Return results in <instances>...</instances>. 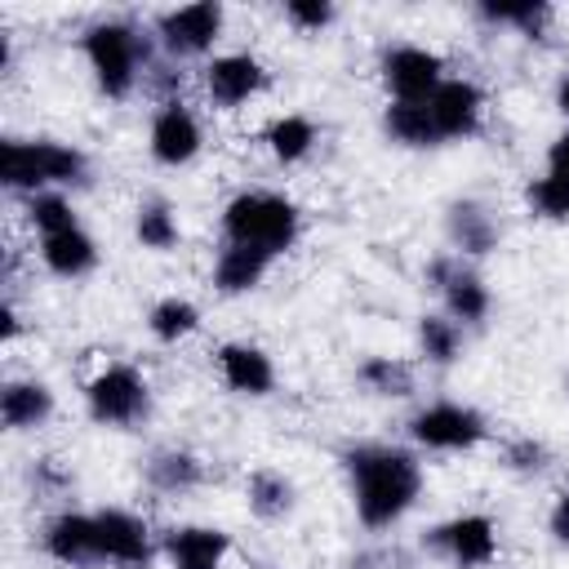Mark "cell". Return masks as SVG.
I'll return each instance as SVG.
<instances>
[{
	"mask_svg": "<svg viewBox=\"0 0 569 569\" xmlns=\"http://www.w3.org/2000/svg\"><path fill=\"white\" fill-rule=\"evenodd\" d=\"M342 471L365 529L400 525L422 493V462L405 445H356L342 453Z\"/></svg>",
	"mask_w": 569,
	"mask_h": 569,
	"instance_id": "1",
	"label": "cell"
},
{
	"mask_svg": "<svg viewBox=\"0 0 569 569\" xmlns=\"http://www.w3.org/2000/svg\"><path fill=\"white\" fill-rule=\"evenodd\" d=\"M0 182L22 200L36 191H67L89 182V156L58 138H4L0 142Z\"/></svg>",
	"mask_w": 569,
	"mask_h": 569,
	"instance_id": "2",
	"label": "cell"
},
{
	"mask_svg": "<svg viewBox=\"0 0 569 569\" xmlns=\"http://www.w3.org/2000/svg\"><path fill=\"white\" fill-rule=\"evenodd\" d=\"M222 236L227 244H249L271 262L289 253L302 236V213L280 191H236L222 204Z\"/></svg>",
	"mask_w": 569,
	"mask_h": 569,
	"instance_id": "3",
	"label": "cell"
},
{
	"mask_svg": "<svg viewBox=\"0 0 569 569\" xmlns=\"http://www.w3.org/2000/svg\"><path fill=\"white\" fill-rule=\"evenodd\" d=\"M80 49H84V62L93 71V84L107 93V98H129L142 80V67H147V40L138 36L133 22L124 18H102L93 27H84L80 36Z\"/></svg>",
	"mask_w": 569,
	"mask_h": 569,
	"instance_id": "4",
	"label": "cell"
},
{
	"mask_svg": "<svg viewBox=\"0 0 569 569\" xmlns=\"http://www.w3.org/2000/svg\"><path fill=\"white\" fill-rule=\"evenodd\" d=\"M409 440L418 449H431V453H467L476 445L489 440V422L480 409L471 405H458V400H436V405H422L413 409L409 418Z\"/></svg>",
	"mask_w": 569,
	"mask_h": 569,
	"instance_id": "5",
	"label": "cell"
},
{
	"mask_svg": "<svg viewBox=\"0 0 569 569\" xmlns=\"http://www.w3.org/2000/svg\"><path fill=\"white\" fill-rule=\"evenodd\" d=\"M84 405L89 418L102 427H133L151 413V387L142 378V369L133 365H107L89 378L84 387Z\"/></svg>",
	"mask_w": 569,
	"mask_h": 569,
	"instance_id": "6",
	"label": "cell"
},
{
	"mask_svg": "<svg viewBox=\"0 0 569 569\" xmlns=\"http://www.w3.org/2000/svg\"><path fill=\"white\" fill-rule=\"evenodd\" d=\"M378 76L387 89V102H431V93L449 80L445 58L427 44H391L378 58Z\"/></svg>",
	"mask_w": 569,
	"mask_h": 569,
	"instance_id": "7",
	"label": "cell"
},
{
	"mask_svg": "<svg viewBox=\"0 0 569 569\" xmlns=\"http://www.w3.org/2000/svg\"><path fill=\"white\" fill-rule=\"evenodd\" d=\"M222 27H227V9L218 0H200V4L164 9L156 18V40L169 58H204L213 53Z\"/></svg>",
	"mask_w": 569,
	"mask_h": 569,
	"instance_id": "8",
	"label": "cell"
},
{
	"mask_svg": "<svg viewBox=\"0 0 569 569\" xmlns=\"http://www.w3.org/2000/svg\"><path fill=\"white\" fill-rule=\"evenodd\" d=\"M427 280H431V289L440 293L449 320H458L462 329H467V325H485V316H489V307H493L489 284H485L458 253L436 258V262L427 267Z\"/></svg>",
	"mask_w": 569,
	"mask_h": 569,
	"instance_id": "9",
	"label": "cell"
},
{
	"mask_svg": "<svg viewBox=\"0 0 569 569\" xmlns=\"http://www.w3.org/2000/svg\"><path fill=\"white\" fill-rule=\"evenodd\" d=\"M427 542H431L449 565H458V569H485V565H493V556H498V525H493L485 511H462V516L440 520V525L427 533Z\"/></svg>",
	"mask_w": 569,
	"mask_h": 569,
	"instance_id": "10",
	"label": "cell"
},
{
	"mask_svg": "<svg viewBox=\"0 0 569 569\" xmlns=\"http://www.w3.org/2000/svg\"><path fill=\"white\" fill-rule=\"evenodd\" d=\"M40 542H44V556L67 565V569H98V565H107L98 511H58V516H49Z\"/></svg>",
	"mask_w": 569,
	"mask_h": 569,
	"instance_id": "11",
	"label": "cell"
},
{
	"mask_svg": "<svg viewBox=\"0 0 569 569\" xmlns=\"http://www.w3.org/2000/svg\"><path fill=\"white\" fill-rule=\"evenodd\" d=\"M200 147H204V133H200V120L191 116V107L182 98H164L151 116V129H147L151 160L164 169H182L200 156Z\"/></svg>",
	"mask_w": 569,
	"mask_h": 569,
	"instance_id": "12",
	"label": "cell"
},
{
	"mask_svg": "<svg viewBox=\"0 0 569 569\" xmlns=\"http://www.w3.org/2000/svg\"><path fill=\"white\" fill-rule=\"evenodd\" d=\"M267 89V67L253 53H213L204 62V93L213 107L236 111Z\"/></svg>",
	"mask_w": 569,
	"mask_h": 569,
	"instance_id": "13",
	"label": "cell"
},
{
	"mask_svg": "<svg viewBox=\"0 0 569 569\" xmlns=\"http://www.w3.org/2000/svg\"><path fill=\"white\" fill-rule=\"evenodd\" d=\"M427 111H431V120H436L440 142L471 138V133L480 129V120H485V93H480L476 80H467V76H449V80L431 93Z\"/></svg>",
	"mask_w": 569,
	"mask_h": 569,
	"instance_id": "14",
	"label": "cell"
},
{
	"mask_svg": "<svg viewBox=\"0 0 569 569\" xmlns=\"http://www.w3.org/2000/svg\"><path fill=\"white\" fill-rule=\"evenodd\" d=\"M98 529H102L107 565H120V569H147L151 565L156 542H151V525L142 516H133L124 507H102Z\"/></svg>",
	"mask_w": 569,
	"mask_h": 569,
	"instance_id": "15",
	"label": "cell"
},
{
	"mask_svg": "<svg viewBox=\"0 0 569 569\" xmlns=\"http://www.w3.org/2000/svg\"><path fill=\"white\" fill-rule=\"evenodd\" d=\"M218 378L227 382V391L236 396H271L276 391V365L258 342H222L213 351Z\"/></svg>",
	"mask_w": 569,
	"mask_h": 569,
	"instance_id": "16",
	"label": "cell"
},
{
	"mask_svg": "<svg viewBox=\"0 0 569 569\" xmlns=\"http://www.w3.org/2000/svg\"><path fill=\"white\" fill-rule=\"evenodd\" d=\"M169 569H227L231 538L213 525H173L160 542Z\"/></svg>",
	"mask_w": 569,
	"mask_h": 569,
	"instance_id": "17",
	"label": "cell"
},
{
	"mask_svg": "<svg viewBox=\"0 0 569 569\" xmlns=\"http://www.w3.org/2000/svg\"><path fill=\"white\" fill-rule=\"evenodd\" d=\"M445 227H449V244H453L458 258H485V253H493L498 240H502L498 218H493L489 204H480V200H453Z\"/></svg>",
	"mask_w": 569,
	"mask_h": 569,
	"instance_id": "18",
	"label": "cell"
},
{
	"mask_svg": "<svg viewBox=\"0 0 569 569\" xmlns=\"http://www.w3.org/2000/svg\"><path fill=\"white\" fill-rule=\"evenodd\" d=\"M53 409H58V400H53L49 382H40V378H9L0 387V422H4V431H36V427H44L53 418Z\"/></svg>",
	"mask_w": 569,
	"mask_h": 569,
	"instance_id": "19",
	"label": "cell"
},
{
	"mask_svg": "<svg viewBox=\"0 0 569 569\" xmlns=\"http://www.w3.org/2000/svg\"><path fill=\"white\" fill-rule=\"evenodd\" d=\"M40 262L58 276V280H80L98 267V240L84 227L58 231V236H40Z\"/></svg>",
	"mask_w": 569,
	"mask_h": 569,
	"instance_id": "20",
	"label": "cell"
},
{
	"mask_svg": "<svg viewBox=\"0 0 569 569\" xmlns=\"http://www.w3.org/2000/svg\"><path fill=\"white\" fill-rule=\"evenodd\" d=\"M200 480H204V462H200L191 449L164 445V449H156V453L147 458V485H151L156 493L178 498V493L200 489Z\"/></svg>",
	"mask_w": 569,
	"mask_h": 569,
	"instance_id": "21",
	"label": "cell"
},
{
	"mask_svg": "<svg viewBox=\"0 0 569 569\" xmlns=\"http://www.w3.org/2000/svg\"><path fill=\"white\" fill-rule=\"evenodd\" d=\"M267 267H271L267 253H258V249H249V244H222V253H218V262H213V289L227 293V298L249 293V289L262 284Z\"/></svg>",
	"mask_w": 569,
	"mask_h": 569,
	"instance_id": "22",
	"label": "cell"
},
{
	"mask_svg": "<svg viewBox=\"0 0 569 569\" xmlns=\"http://www.w3.org/2000/svg\"><path fill=\"white\" fill-rule=\"evenodd\" d=\"M382 133L396 147H409V151L440 147V133H436V120H431L427 102H387L382 107Z\"/></svg>",
	"mask_w": 569,
	"mask_h": 569,
	"instance_id": "23",
	"label": "cell"
},
{
	"mask_svg": "<svg viewBox=\"0 0 569 569\" xmlns=\"http://www.w3.org/2000/svg\"><path fill=\"white\" fill-rule=\"evenodd\" d=\"M133 236H138V244L151 249V253L178 249V240H182L178 209H173L164 196H147V200L138 204V213H133Z\"/></svg>",
	"mask_w": 569,
	"mask_h": 569,
	"instance_id": "24",
	"label": "cell"
},
{
	"mask_svg": "<svg viewBox=\"0 0 569 569\" xmlns=\"http://www.w3.org/2000/svg\"><path fill=\"white\" fill-rule=\"evenodd\" d=\"M316 142H320V129H316L311 116L289 111V116H280V120L267 124V151L276 156V164H298V160H307V156L316 151Z\"/></svg>",
	"mask_w": 569,
	"mask_h": 569,
	"instance_id": "25",
	"label": "cell"
},
{
	"mask_svg": "<svg viewBox=\"0 0 569 569\" xmlns=\"http://www.w3.org/2000/svg\"><path fill=\"white\" fill-rule=\"evenodd\" d=\"M244 498H249V511L258 520H284L293 511V480L271 471V467H262V471H253L244 480Z\"/></svg>",
	"mask_w": 569,
	"mask_h": 569,
	"instance_id": "26",
	"label": "cell"
},
{
	"mask_svg": "<svg viewBox=\"0 0 569 569\" xmlns=\"http://www.w3.org/2000/svg\"><path fill=\"white\" fill-rule=\"evenodd\" d=\"M476 13L485 22H493V27H511V31L529 36V40H542L551 4H542V0H485V4H476Z\"/></svg>",
	"mask_w": 569,
	"mask_h": 569,
	"instance_id": "27",
	"label": "cell"
},
{
	"mask_svg": "<svg viewBox=\"0 0 569 569\" xmlns=\"http://www.w3.org/2000/svg\"><path fill=\"white\" fill-rule=\"evenodd\" d=\"M147 329H151L156 342H182V338H191V333L200 329V307H196L191 298L169 293V298H160V302L147 311Z\"/></svg>",
	"mask_w": 569,
	"mask_h": 569,
	"instance_id": "28",
	"label": "cell"
},
{
	"mask_svg": "<svg viewBox=\"0 0 569 569\" xmlns=\"http://www.w3.org/2000/svg\"><path fill=\"white\" fill-rule=\"evenodd\" d=\"M356 378L365 382V391L387 396V400L413 396V365H405V360H396V356H369V360L356 369Z\"/></svg>",
	"mask_w": 569,
	"mask_h": 569,
	"instance_id": "29",
	"label": "cell"
},
{
	"mask_svg": "<svg viewBox=\"0 0 569 569\" xmlns=\"http://www.w3.org/2000/svg\"><path fill=\"white\" fill-rule=\"evenodd\" d=\"M418 351L431 365H453L462 356V325L449 320L445 311H431L418 320Z\"/></svg>",
	"mask_w": 569,
	"mask_h": 569,
	"instance_id": "30",
	"label": "cell"
},
{
	"mask_svg": "<svg viewBox=\"0 0 569 569\" xmlns=\"http://www.w3.org/2000/svg\"><path fill=\"white\" fill-rule=\"evenodd\" d=\"M22 213H27V222H31L40 236H58V231L80 227L76 204H71L67 191H36V196H27V200H22Z\"/></svg>",
	"mask_w": 569,
	"mask_h": 569,
	"instance_id": "31",
	"label": "cell"
},
{
	"mask_svg": "<svg viewBox=\"0 0 569 569\" xmlns=\"http://www.w3.org/2000/svg\"><path fill=\"white\" fill-rule=\"evenodd\" d=\"M525 200H529V209H533L538 218H547V222H569V178L542 173V178H533V182L525 187Z\"/></svg>",
	"mask_w": 569,
	"mask_h": 569,
	"instance_id": "32",
	"label": "cell"
},
{
	"mask_svg": "<svg viewBox=\"0 0 569 569\" xmlns=\"http://www.w3.org/2000/svg\"><path fill=\"white\" fill-rule=\"evenodd\" d=\"M333 18H338L333 0H284V22L307 36H320L325 27H333Z\"/></svg>",
	"mask_w": 569,
	"mask_h": 569,
	"instance_id": "33",
	"label": "cell"
},
{
	"mask_svg": "<svg viewBox=\"0 0 569 569\" xmlns=\"http://www.w3.org/2000/svg\"><path fill=\"white\" fill-rule=\"evenodd\" d=\"M507 458H511L516 471H542V467H547V449H542L538 440H516V445L507 449Z\"/></svg>",
	"mask_w": 569,
	"mask_h": 569,
	"instance_id": "34",
	"label": "cell"
},
{
	"mask_svg": "<svg viewBox=\"0 0 569 569\" xmlns=\"http://www.w3.org/2000/svg\"><path fill=\"white\" fill-rule=\"evenodd\" d=\"M547 529H551V538H556L560 547H569V485L556 493L551 516H547Z\"/></svg>",
	"mask_w": 569,
	"mask_h": 569,
	"instance_id": "35",
	"label": "cell"
},
{
	"mask_svg": "<svg viewBox=\"0 0 569 569\" xmlns=\"http://www.w3.org/2000/svg\"><path fill=\"white\" fill-rule=\"evenodd\" d=\"M547 173H560V178H569V129L547 147Z\"/></svg>",
	"mask_w": 569,
	"mask_h": 569,
	"instance_id": "36",
	"label": "cell"
},
{
	"mask_svg": "<svg viewBox=\"0 0 569 569\" xmlns=\"http://www.w3.org/2000/svg\"><path fill=\"white\" fill-rule=\"evenodd\" d=\"M18 333H22V311H18V302H13V298H4V302H0V338H4V342H13Z\"/></svg>",
	"mask_w": 569,
	"mask_h": 569,
	"instance_id": "37",
	"label": "cell"
},
{
	"mask_svg": "<svg viewBox=\"0 0 569 569\" xmlns=\"http://www.w3.org/2000/svg\"><path fill=\"white\" fill-rule=\"evenodd\" d=\"M556 107L569 116V76H565V80H560V89H556Z\"/></svg>",
	"mask_w": 569,
	"mask_h": 569,
	"instance_id": "38",
	"label": "cell"
}]
</instances>
